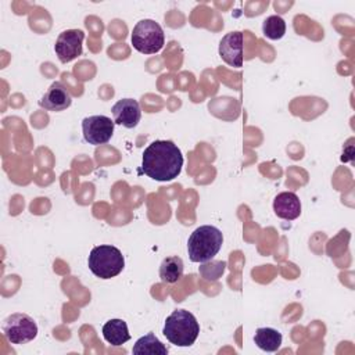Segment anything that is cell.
<instances>
[{
	"instance_id": "e0dca14e",
	"label": "cell",
	"mask_w": 355,
	"mask_h": 355,
	"mask_svg": "<svg viewBox=\"0 0 355 355\" xmlns=\"http://www.w3.org/2000/svg\"><path fill=\"white\" fill-rule=\"evenodd\" d=\"M262 33L270 40H279L286 33V22L280 15H270L262 24Z\"/></svg>"
},
{
	"instance_id": "ac0fdd59",
	"label": "cell",
	"mask_w": 355,
	"mask_h": 355,
	"mask_svg": "<svg viewBox=\"0 0 355 355\" xmlns=\"http://www.w3.org/2000/svg\"><path fill=\"white\" fill-rule=\"evenodd\" d=\"M226 268V262L225 261H214L211 263H205L202 266H200V273L205 280H218L220 277V275L223 273Z\"/></svg>"
},
{
	"instance_id": "7c38bea8",
	"label": "cell",
	"mask_w": 355,
	"mask_h": 355,
	"mask_svg": "<svg viewBox=\"0 0 355 355\" xmlns=\"http://www.w3.org/2000/svg\"><path fill=\"white\" fill-rule=\"evenodd\" d=\"M275 214L286 220H294L301 215V201L293 191L279 193L273 200Z\"/></svg>"
},
{
	"instance_id": "4fadbf2b",
	"label": "cell",
	"mask_w": 355,
	"mask_h": 355,
	"mask_svg": "<svg viewBox=\"0 0 355 355\" xmlns=\"http://www.w3.org/2000/svg\"><path fill=\"white\" fill-rule=\"evenodd\" d=\"M103 337L112 347H121L128 340H130V334L128 330V324L122 319H110L103 324Z\"/></svg>"
},
{
	"instance_id": "52a82bcc",
	"label": "cell",
	"mask_w": 355,
	"mask_h": 355,
	"mask_svg": "<svg viewBox=\"0 0 355 355\" xmlns=\"http://www.w3.org/2000/svg\"><path fill=\"white\" fill-rule=\"evenodd\" d=\"M115 122L105 115H92L82 121V132L86 143L93 146L105 144L114 135Z\"/></svg>"
},
{
	"instance_id": "7a4b0ae2",
	"label": "cell",
	"mask_w": 355,
	"mask_h": 355,
	"mask_svg": "<svg viewBox=\"0 0 355 355\" xmlns=\"http://www.w3.org/2000/svg\"><path fill=\"white\" fill-rule=\"evenodd\" d=\"M162 333L171 344L190 347L198 337L200 324L191 312L176 309L165 319Z\"/></svg>"
},
{
	"instance_id": "8fae6325",
	"label": "cell",
	"mask_w": 355,
	"mask_h": 355,
	"mask_svg": "<svg viewBox=\"0 0 355 355\" xmlns=\"http://www.w3.org/2000/svg\"><path fill=\"white\" fill-rule=\"evenodd\" d=\"M72 103L69 90L61 82H53L47 92L39 100V105L47 111H64Z\"/></svg>"
},
{
	"instance_id": "5bb4252c",
	"label": "cell",
	"mask_w": 355,
	"mask_h": 355,
	"mask_svg": "<svg viewBox=\"0 0 355 355\" xmlns=\"http://www.w3.org/2000/svg\"><path fill=\"white\" fill-rule=\"evenodd\" d=\"M282 333L272 327H259L257 329L254 336V343L257 344V347L266 352L277 351L282 345Z\"/></svg>"
},
{
	"instance_id": "2e32d148",
	"label": "cell",
	"mask_w": 355,
	"mask_h": 355,
	"mask_svg": "<svg viewBox=\"0 0 355 355\" xmlns=\"http://www.w3.org/2000/svg\"><path fill=\"white\" fill-rule=\"evenodd\" d=\"M183 261L180 257H166L159 265V277L164 283H176L183 276Z\"/></svg>"
},
{
	"instance_id": "9c48e42d",
	"label": "cell",
	"mask_w": 355,
	"mask_h": 355,
	"mask_svg": "<svg viewBox=\"0 0 355 355\" xmlns=\"http://www.w3.org/2000/svg\"><path fill=\"white\" fill-rule=\"evenodd\" d=\"M219 55L230 67L240 68L244 57V36L241 32L234 31L226 33L219 42Z\"/></svg>"
},
{
	"instance_id": "9a60e30c",
	"label": "cell",
	"mask_w": 355,
	"mask_h": 355,
	"mask_svg": "<svg viewBox=\"0 0 355 355\" xmlns=\"http://www.w3.org/2000/svg\"><path fill=\"white\" fill-rule=\"evenodd\" d=\"M132 352L135 355H166L168 348L157 338L154 333H148L135 343Z\"/></svg>"
},
{
	"instance_id": "5b68a950",
	"label": "cell",
	"mask_w": 355,
	"mask_h": 355,
	"mask_svg": "<svg viewBox=\"0 0 355 355\" xmlns=\"http://www.w3.org/2000/svg\"><path fill=\"white\" fill-rule=\"evenodd\" d=\"M130 40L139 53L155 54L164 47L165 35L161 25L154 19H141L133 26Z\"/></svg>"
},
{
	"instance_id": "3957f363",
	"label": "cell",
	"mask_w": 355,
	"mask_h": 355,
	"mask_svg": "<svg viewBox=\"0 0 355 355\" xmlns=\"http://www.w3.org/2000/svg\"><path fill=\"white\" fill-rule=\"evenodd\" d=\"M222 244V232L212 225H202L197 227L187 240L189 258L191 262H208L219 252Z\"/></svg>"
},
{
	"instance_id": "277c9868",
	"label": "cell",
	"mask_w": 355,
	"mask_h": 355,
	"mask_svg": "<svg viewBox=\"0 0 355 355\" xmlns=\"http://www.w3.org/2000/svg\"><path fill=\"white\" fill-rule=\"evenodd\" d=\"M87 265L94 276L107 280L118 276L123 270L125 258L119 248L104 244L92 248Z\"/></svg>"
},
{
	"instance_id": "6da1fadb",
	"label": "cell",
	"mask_w": 355,
	"mask_h": 355,
	"mask_svg": "<svg viewBox=\"0 0 355 355\" xmlns=\"http://www.w3.org/2000/svg\"><path fill=\"white\" fill-rule=\"evenodd\" d=\"M183 155L171 140H155L147 146L141 158V171L157 182H169L182 172Z\"/></svg>"
},
{
	"instance_id": "30bf717a",
	"label": "cell",
	"mask_w": 355,
	"mask_h": 355,
	"mask_svg": "<svg viewBox=\"0 0 355 355\" xmlns=\"http://www.w3.org/2000/svg\"><path fill=\"white\" fill-rule=\"evenodd\" d=\"M111 111H112L114 122L116 125H121L128 129L137 126V123L140 122V118H141L140 104L133 98L118 100L112 105Z\"/></svg>"
},
{
	"instance_id": "8992f818",
	"label": "cell",
	"mask_w": 355,
	"mask_h": 355,
	"mask_svg": "<svg viewBox=\"0 0 355 355\" xmlns=\"http://www.w3.org/2000/svg\"><path fill=\"white\" fill-rule=\"evenodd\" d=\"M3 333L11 344H25L37 336V324L29 315L17 312L4 319Z\"/></svg>"
},
{
	"instance_id": "ba28073f",
	"label": "cell",
	"mask_w": 355,
	"mask_h": 355,
	"mask_svg": "<svg viewBox=\"0 0 355 355\" xmlns=\"http://www.w3.org/2000/svg\"><path fill=\"white\" fill-rule=\"evenodd\" d=\"M85 33L80 29H67L61 32L55 40L54 51L58 60L64 64L75 60L82 54V43Z\"/></svg>"
}]
</instances>
